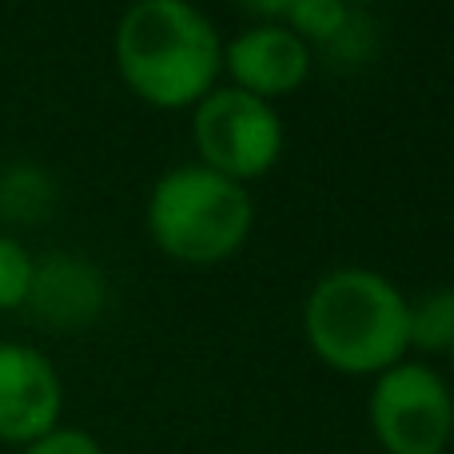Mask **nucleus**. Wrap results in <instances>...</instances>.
Instances as JSON below:
<instances>
[{
    "label": "nucleus",
    "instance_id": "6",
    "mask_svg": "<svg viewBox=\"0 0 454 454\" xmlns=\"http://www.w3.org/2000/svg\"><path fill=\"white\" fill-rule=\"evenodd\" d=\"M64 383L56 363L28 343H0V442L28 447L60 427Z\"/></svg>",
    "mask_w": 454,
    "mask_h": 454
},
{
    "label": "nucleus",
    "instance_id": "8",
    "mask_svg": "<svg viewBox=\"0 0 454 454\" xmlns=\"http://www.w3.org/2000/svg\"><path fill=\"white\" fill-rule=\"evenodd\" d=\"M104 303H108V283H104L100 267L76 255H52L44 263H36L24 307H32V315L44 327L76 331L100 319Z\"/></svg>",
    "mask_w": 454,
    "mask_h": 454
},
{
    "label": "nucleus",
    "instance_id": "4",
    "mask_svg": "<svg viewBox=\"0 0 454 454\" xmlns=\"http://www.w3.org/2000/svg\"><path fill=\"white\" fill-rule=\"evenodd\" d=\"M192 140L204 168L235 184H247L279 164L283 120L275 104L243 88H212L192 112Z\"/></svg>",
    "mask_w": 454,
    "mask_h": 454
},
{
    "label": "nucleus",
    "instance_id": "11",
    "mask_svg": "<svg viewBox=\"0 0 454 454\" xmlns=\"http://www.w3.org/2000/svg\"><path fill=\"white\" fill-rule=\"evenodd\" d=\"M32 275H36V259L12 235H0V311H16L28 303Z\"/></svg>",
    "mask_w": 454,
    "mask_h": 454
},
{
    "label": "nucleus",
    "instance_id": "1",
    "mask_svg": "<svg viewBox=\"0 0 454 454\" xmlns=\"http://www.w3.org/2000/svg\"><path fill=\"white\" fill-rule=\"evenodd\" d=\"M128 92L152 108H196L223 72V40L192 0H132L112 36Z\"/></svg>",
    "mask_w": 454,
    "mask_h": 454
},
{
    "label": "nucleus",
    "instance_id": "10",
    "mask_svg": "<svg viewBox=\"0 0 454 454\" xmlns=\"http://www.w3.org/2000/svg\"><path fill=\"white\" fill-rule=\"evenodd\" d=\"M351 16L355 12L343 0H295L287 8V16H283V24L311 48V44H335L343 36V28L351 24Z\"/></svg>",
    "mask_w": 454,
    "mask_h": 454
},
{
    "label": "nucleus",
    "instance_id": "15",
    "mask_svg": "<svg viewBox=\"0 0 454 454\" xmlns=\"http://www.w3.org/2000/svg\"><path fill=\"white\" fill-rule=\"evenodd\" d=\"M450 367H454V351H450Z\"/></svg>",
    "mask_w": 454,
    "mask_h": 454
},
{
    "label": "nucleus",
    "instance_id": "14",
    "mask_svg": "<svg viewBox=\"0 0 454 454\" xmlns=\"http://www.w3.org/2000/svg\"><path fill=\"white\" fill-rule=\"evenodd\" d=\"M347 8H367V4H379V0H343Z\"/></svg>",
    "mask_w": 454,
    "mask_h": 454
},
{
    "label": "nucleus",
    "instance_id": "3",
    "mask_svg": "<svg viewBox=\"0 0 454 454\" xmlns=\"http://www.w3.org/2000/svg\"><path fill=\"white\" fill-rule=\"evenodd\" d=\"M148 235L168 259L180 263H223L247 243L255 204L247 188L204 164L164 172L148 196Z\"/></svg>",
    "mask_w": 454,
    "mask_h": 454
},
{
    "label": "nucleus",
    "instance_id": "13",
    "mask_svg": "<svg viewBox=\"0 0 454 454\" xmlns=\"http://www.w3.org/2000/svg\"><path fill=\"white\" fill-rule=\"evenodd\" d=\"M231 4H239L243 12L255 16V20L275 24V20H283V16H287V8L295 4V0H231Z\"/></svg>",
    "mask_w": 454,
    "mask_h": 454
},
{
    "label": "nucleus",
    "instance_id": "9",
    "mask_svg": "<svg viewBox=\"0 0 454 454\" xmlns=\"http://www.w3.org/2000/svg\"><path fill=\"white\" fill-rule=\"evenodd\" d=\"M407 343L427 355L454 351V291L439 287L407 303Z\"/></svg>",
    "mask_w": 454,
    "mask_h": 454
},
{
    "label": "nucleus",
    "instance_id": "5",
    "mask_svg": "<svg viewBox=\"0 0 454 454\" xmlns=\"http://www.w3.org/2000/svg\"><path fill=\"white\" fill-rule=\"evenodd\" d=\"M367 419L387 454H442L454 439V395L427 363H395L375 375Z\"/></svg>",
    "mask_w": 454,
    "mask_h": 454
},
{
    "label": "nucleus",
    "instance_id": "2",
    "mask_svg": "<svg viewBox=\"0 0 454 454\" xmlns=\"http://www.w3.org/2000/svg\"><path fill=\"white\" fill-rule=\"evenodd\" d=\"M411 299L371 267H335L311 287L303 303V331L319 363L339 375H383L407 343Z\"/></svg>",
    "mask_w": 454,
    "mask_h": 454
},
{
    "label": "nucleus",
    "instance_id": "7",
    "mask_svg": "<svg viewBox=\"0 0 454 454\" xmlns=\"http://www.w3.org/2000/svg\"><path fill=\"white\" fill-rule=\"evenodd\" d=\"M223 72L231 76V88L275 104L311 76V48L287 24H251L223 44Z\"/></svg>",
    "mask_w": 454,
    "mask_h": 454
},
{
    "label": "nucleus",
    "instance_id": "12",
    "mask_svg": "<svg viewBox=\"0 0 454 454\" xmlns=\"http://www.w3.org/2000/svg\"><path fill=\"white\" fill-rule=\"evenodd\" d=\"M20 454H104V447L88 431H80V427H56L44 439L20 447Z\"/></svg>",
    "mask_w": 454,
    "mask_h": 454
}]
</instances>
